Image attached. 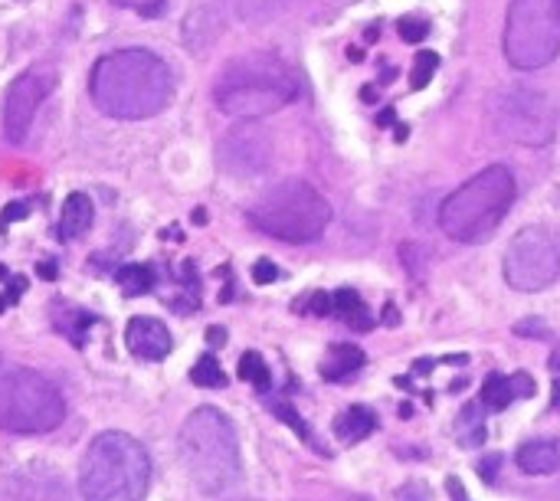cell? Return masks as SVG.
<instances>
[{
  "mask_svg": "<svg viewBox=\"0 0 560 501\" xmlns=\"http://www.w3.org/2000/svg\"><path fill=\"white\" fill-rule=\"evenodd\" d=\"M364 351L357 348V344H331V348L325 351V357H321L318 371L321 377L328 380V384H348V380H354V374L364 367Z\"/></svg>",
  "mask_w": 560,
  "mask_h": 501,
  "instance_id": "cell-14",
  "label": "cell"
},
{
  "mask_svg": "<svg viewBox=\"0 0 560 501\" xmlns=\"http://www.w3.org/2000/svg\"><path fill=\"white\" fill-rule=\"evenodd\" d=\"M554 410L560 413V377H554Z\"/></svg>",
  "mask_w": 560,
  "mask_h": 501,
  "instance_id": "cell-35",
  "label": "cell"
},
{
  "mask_svg": "<svg viewBox=\"0 0 560 501\" xmlns=\"http://www.w3.org/2000/svg\"><path fill=\"white\" fill-rule=\"evenodd\" d=\"M446 482H449V495H452V498H459V501H469V498H466V488L459 485V479H456V475H449Z\"/></svg>",
  "mask_w": 560,
  "mask_h": 501,
  "instance_id": "cell-31",
  "label": "cell"
},
{
  "mask_svg": "<svg viewBox=\"0 0 560 501\" xmlns=\"http://www.w3.org/2000/svg\"><path fill=\"white\" fill-rule=\"evenodd\" d=\"M331 429H335V436L341 439L344 446H357L364 443L367 436H374L377 429V413L367 407V403H354V407L341 410L335 416V423H331Z\"/></svg>",
  "mask_w": 560,
  "mask_h": 501,
  "instance_id": "cell-16",
  "label": "cell"
},
{
  "mask_svg": "<svg viewBox=\"0 0 560 501\" xmlns=\"http://www.w3.org/2000/svg\"><path fill=\"white\" fill-rule=\"evenodd\" d=\"M505 282L515 292H541L560 279V233L551 226H524L505 249Z\"/></svg>",
  "mask_w": 560,
  "mask_h": 501,
  "instance_id": "cell-9",
  "label": "cell"
},
{
  "mask_svg": "<svg viewBox=\"0 0 560 501\" xmlns=\"http://www.w3.org/2000/svg\"><path fill=\"white\" fill-rule=\"evenodd\" d=\"M361 99H364V102H374V99H377V92H374V86H364V92H361Z\"/></svg>",
  "mask_w": 560,
  "mask_h": 501,
  "instance_id": "cell-36",
  "label": "cell"
},
{
  "mask_svg": "<svg viewBox=\"0 0 560 501\" xmlns=\"http://www.w3.org/2000/svg\"><path fill=\"white\" fill-rule=\"evenodd\" d=\"M95 220V207L89 194H69L63 213H59V240H79V236L89 233V226Z\"/></svg>",
  "mask_w": 560,
  "mask_h": 501,
  "instance_id": "cell-17",
  "label": "cell"
},
{
  "mask_svg": "<svg viewBox=\"0 0 560 501\" xmlns=\"http://www.w3.org/2000/svg\"><path fill=\"white\" fill-rule=\"evenodd\" d=\"M92 105L115 122H145L174 99V73L151 50H115L95 59L89 76Z\"/></svg>",
  "mask_w": 560,
  "mask_h": 501,
  "instance_id": "cell-1",
  "label": "cell"
},
{
  "mask_svg": "<svg viewBox=\"0 0 560 501\" xmlns=\"http://www.w3.org/2000/svg\"><path fill=\"white\" fill-rule=\"evenodd\" d=\"M295 312L302 315H318V318H331V292H312L305 295V302H295Z\"/></svg>",
  "mask_w": 560,
  "mask_h": 501,
  "instance_id": "cell-25",
  "label": "cell"
},
{
  "mask_svg": "<svg viewBox=\"0 0 560 501\" xmlns=\"http://www.w3.org/2000/svg\"><path fill=\"white\" fill-rule=\"evenodd\" d=\"M236 374H240L249 387H256L259 393H269L272 390V371H269L266 357H262L259 351H246L240 357V364H236Z\"/></svg>",
  "mask_w": 560,
  "mask_h": 501,
  "instance_id": "cell-22",
  "label": "cell"
},
{
  "mask_svg": "<svg viewBox=\"0 0 560 501\" xmlns=\"http://www.w3.org/2000/svg\"><path fill=\"white\" fill-rule=\"evenodd\" d=\"M151 488V456L141 439L105 429L79 459L82 501H145Z\"/></svg>",
  "mask_w": 560,
  "mask_h": 501,
  "instance_id": "cell-3",
  "label": "cell"
},
{
  "mask_svg": "<svg viewBox=\"0 0 560 501\" xmlns=\"http://www.w3.org/2000/svg\"><path fill=\"white\" fill-rule=\"evenodd\" d=\"M213 95H217L223 115L240 118V122H256V118L285 109L299 95V79L279 59L253 53L233 59L223 69Z\"/></svg>",
  "mask_w": 560,
  "mask_h": 501,
  "instance_id": "cell-5",
  "label": "cell"
},
{
  "mask_svg": "<svg viewBox=\"0 0 560 501\" xmlns=\"http://www.w3.org/2000/svg\"><path fill=\"white\" fill-rule=\"evenodd\" d=\"M66 420V400L43 374L0 364V433L43 436Z\"/></svg>",
  "mask_w": 560,
  "mask_h": 501,
  "instance_id": "cell-7",
  "label": "cell"
},
{
  "mask_svg": "<svg viewBox=\"0 0 560 501\" xmlns=\"http://www.w3.org/2000/svg\"><path fill=\"white\" fill-rule=\"evenodd\" d=\"M40 279H56V262H40Z\"/></svg>",
  "mask_w": 560,
  "mask_h": 501,
  "instance_id": "cell-33",
  "label": "cell"
},
{
  "mask_svg": "<svg viewBox=\"0 0 560 501\" xmlns=\"http://www.w3.org/2000/svg\"><path fill=\"white\" fill-rule=\"evenodd\" d=\"M331 318H338L341 325H348L354 331H371L374 328V315L371 308L364 305V298L354 289H338L331 292Z\"/></svg>",
  "mask_w": 560,
  "mask_h": 501,
  "instance_id": "cell-18",
  "label": "cell"
},
{
  "mask_svg": "<svg viewBox=\"0 0 560 501\" xmlns=\"http://www.w3.org/2000/svg\"><path fill=\"white\" fill-rule=\"evenodd\" d=\"M502 53L515 69H544L560 56V0H511Z\"/></svg>",
  "mask_w": 560,
  "mask_h": 501,
  "instance_id": "cell-8",
  "label": "cell"
},
{
  "mask_svg": "<svg viewBox=\"0 0 560 501\" xmlns=\"http://www.w3.org/2000/svg\"><path fill=\"white\" fill-rule=\"evenodd\" d=\"M56 86V73L50 66H30L27 73H20L4 95V138L10 145H20L30 135V125L37 118L40 105L50 99Z\"/></svg>",
  "mask_w": 560,
  "mask_h": 501,
  "instance_id": "cell-11",
  "label": "cell"
},
{
  "mask_svg": "<svg viewBox=\"0 0 560 501\" xmlns=\"http://www.w3.org/2000/svg\"><path fill=\"white\" fill-rule=\"evenodd\" d=\"M456 439H459V446H466V449H475V446L485 443V407L479 400L466 403V407L459 410V416H456Z\"/></svg>",
  "mask_w": 560,
  "mask_h": 501,
  "instance_id": "cell-19",
  "label": "cell"
},
{
  "mask_svg": "<svg viewBox=\"0 0 560 501\" xmlns=\"http://www.w3.org/2000/svg\"><path fill=\"white\" fill-rule=\"evenodd\" d=\"M515 174L505 164H492L456 187L439 207V230L452 243L472 246L488 240L515 204Z\"/></svg>",
  "mask_w": 560,
  "mask_h": 501,
  "instance_id": "cell-4",
  "label": "cell"
},
{
  "mask_svg": "<svg viewBox=\"0 0 560 501\" xmlns=\"http://www.w3.org/2000/svg\"><path fill=\"white\" fill-rule=\"evenodd\" d=\"M246 220L269 240L315 243L331 223V204L308 181L289 177V181L262 190L249 204Z\"/></svg>",
  "mask_w": 560,
  "mask_h": 501,
  "instance_id": "cell-6",
  "label": "cell"
},
{
  "mask_svg": "<svg viewBox=\"0 0 560 501\" xmlns=\"http://www.w3.org/2000/svg\"><path fill=\"white\" fill-rule=\"evenodd\" d=\"M502 462H505V459L495 452V456H488V459H482V462H475V472H479L488 485H495V472H498V465H502Z\"/></svg>",
  "mask_w": 560,
  "mask_h": 501,
  "instance_id": "cell-30",
  "label": "cell"
},
{
  "mask_svg": "<svg viewBox=\"0 0 560 501\" xmlns=\"http://www.w3.org/2000/svg\"><path fill=\"white\" fill-rule=\"evenodd\" d=\"M495 131L524 148H544L557 135V109L547 95L534 89H505L492 102Z\"/></svg>",
  "mask_w": 560,
  "mask_h": 501,
  "instance_id": "cell-10",
  "label": "cell"
},
{
  "mask_svg": "<svg viewBox=\"0 0 560 501\" xmlns=\"http://www.w3.org/2000/svg\"><path fill=\"white\" fill-rule=\"evenodd\" d=\"M266 407H269V413H272V416H279V420H282V423H289V426L295 429V436H299V439H302V443H308V446H312V449L318 452V456H328V449H325V446H321V443H318V439H315V433H312V426H308V423H305V416H302L299 410H295V407H292V403H289V400L269 397V403H266Z\"/></svg>",
  "mask_w": 560,
  "mask_h": 501,
  "instance_id": "cell-20",
  "label": "cell"
},
{
  "mask_svg": "<svg viewBox=\"0 0 560 501\" xmlns=\"http://www.w3.org/2000/svg\"><path fill=\"white\" fill-rule=\"evenodd\" d=\"M393 122H397V112H393V109H384V112L377 115V125L380 128H390Z\"/></svg>",
  "mask_w": 560,
  "mask_h": 501,
  "instance_id": "cell-32",
  "label": "cell"
},
{
  "mask_svg": "<svg viewBox=\"0 0 560 501\" xmlns=\"http://www.w3.org/2000/svg\"><path fill=\"white\" fill-rule=\"evenodd\" d=\"M515 465L524 475H554L560 472V443H554V439H531V443L518 446Z\"/></svg>",
  "mask_w": 560,
  "mask_h": 501,
  "instance_id": "cell-15",
  "label": "cell"
},
{
  "mask_svg": "<svg viewBox=\"0 0 560 501\" xmlns=\"http://www.w3.org/2000/svg\"><path fill=\"white\" fill-rule=\"evenodd\" d=\"M226 341V334L220 328H210V344H223Z\"/></svg>",
  "mask_w": 560,
  "mask_h": 501,
  "instance_id": "cell-34",
  "label": "cell"
},
{
  "mask_svg": "<svg viewBox=\"0 0 560 501\" xmlns=\"http://www.w3.org/2000/svg\"><path fill=\"white\" fill-rule=\"evenodd\" d=\"M177 446H181V462L200 495L217 498L240 485V436H236V426L223 410L197 407L194 413H187L181 433H177Z\"/></svg>",
  "mask_w": 560,
  "mask_h": 501,
  "instance_id": "cell-2",
  "label": "cell"
},
{
  "mask_svg": "<svg viewBox=\"0 0 560 501\" xmlns=\"http://www.w3.org/2000/svg\"><path fill=\"white\" fill-rule=\"evenodd\" d=\"M115 4H122V7H128V10H138V14L151 17V14H161V4H164V0H115Z\"/></svg>",
  "mask_w": 560,
  "mask_h": 501,
  "instance_id": "cell-29",
  "label": "cell"
},
{
  "mask_svg": "<svg viewBox=\"0 0 560 501\" xmlns=\"http://www.w3.org/2000/svg\"><path fill=\"white\" fill-rule=\"evenodd\" d=\"M125 348L138 357V361L158 364L174 351V338L164 321L151 315H135L125 328Z\"/></svg>",
  "mask_w": 560,
  "mask_h": 501,
  "instance_id": "cell-12",
  "label": "cell"
},
{
  "mask_svg": "<svg viewBox=\"0 0 560 501\" xmlns=\"http://www.w3.org/2000/svg\"><path fill=\"white\" fill-rule=\"evenodd\" d=\"M397 30H400V37L407 43H420V40L430 37V23L420 20V17H403L397 23Z\"/></svg>",
  "mask_w": 560,
  "mask_h": 501,
  "instance_id": "cell-26",
  "label": "cell"
},
{
  "mask_svg": "<svg viewBox=\"0 0 560 501\" xmlns=\"http://www.w3.org/2000/svg\"><path fill=\"white\" fill-rule=\"evenodd\" d=\"M538 393V384H534V377L528 371H518V374H488L485 384L479 390V403L485 410H505L511 403L518 400H528Z\"/></svg>",
  "mask_w": 560,
  "mask_h": 501,
  "instance_id": "cell-13",
  "label": "cell"
},
{
  "mask_svg": "<svg viewBox=\"0 0 560 501\" xmlns=\"http://www.w3.org/2000/svg\"><path fill=\"white\" fill-rule=\"evenodd\" d=\"M190 380H194L197 387H207V390H220V387L230 384V380H226V374H223L220 361H217V354H213V351H207L204 357H197V364L190 367Z\"/></svg>",
  "mask_w": 560,
  "mask_h": 501,
  "instance_id": "cell-23",
  "label": "cell"
},
{
  "mask_svg": "<svg viewBox=\"0 0 560 501\" xmlns=\"http://www.w3.org/2000/svg\"><path fill=\"white\" fill-rule=\"evenodd\" d=\"M115 282H118V289H122L128 298H135V295H148L154 285H158V276H154V269L151 266H122L115 272Z\"/></svg>",
  "mask_w": 560,
  "mask_h": 501,
  "instance_id": "cell-21",
  "label": "cell"
},
{
  "mask_svg": "<svg viewBox=\"0 0 560 501\" xmlns=\"http://www.w3.org/2000/svg\"><path fill=\"white\" fill-rule=\"evenodd\" d=\"M27 213H30L27 200H10V204L0 210V230H7V226L17 223V220H27Z\"/></svg>",
  "mask_w": 560,
  "mask_h": 501,
  "instance_id": "cell-28",
  "label": "cell"
},
{
  "mask_svg": "<svg viewBox=\"0 0 560 501\" xmlns=\"http://www.w3.org/2000/svg\"><path fill=\"white\" fill-rule=\"evenodd\" d=\"M439 69V56L436 53H420L413 59V69H410V86L413 89H426L430 86V79L436 76Z\"/></svg>",
  "mask_w": 560,
  "mask_h": 501,
  "instance_id": "cell-24",
  "label": "cell"
},
{
  "mask_svg": "<svg viewBox=\"0 0 560 501\" xmlns=\"http://www.w3.org/2000/svg\"><path fill=\"white\" fill-rule=\"evenodd\" d=\"M279 279H282V272H279L276 262H272V259H256V266H253V282L256 285H272Z\"/></svg>",
  "mask_w": 560,
  "mask_h": 501,
  "instance_id": "cell-27",
  "label": "cell"
}]
</instances>
